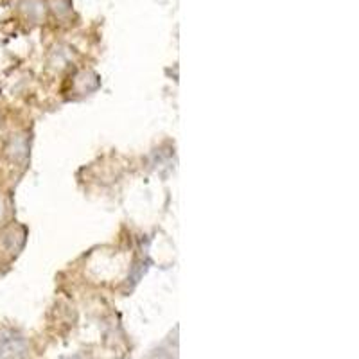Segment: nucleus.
Returning <instances> with one entry per match:
<instances>
[{"mask_svg": "<svg viewBox=\"0 0 359 359\" xmlns=\"http://www.w3.org/2000/svg\"><path fill=\"white\" fill-rule=\"evenodd\" d=\"M11 219V200L4 191H0V226H6Z\"/></svg>", "mask_w": 359, "mask_h": 359, "instance_id": "6", "label": "nucleus"}, {"mask_svg": "<svg viewBox=\"0 0 359 359\" xmlns=\"http://www.w3.org/2000/svg\"><path fill=\"white\" fill-rule=\"evenodd\" d=\"M22 13L29 22H41V18H45V4L43 0H24L20 4Z\"/></svg>", "mask_w": 359, "mask_h": 359, "instance_id": "5", "label": "nucleus"}, {"mask_svg": "<svg viewBox=\"0 0 359 359\" xmlns=\"http://www.w3.org/2000/svg\"><path fill=\"white\" fill-rule=\"evenodd\" d=\"M25 237H27V232L20 224L4 226V230L0 232V253L9 259L17 257L24 248Z\"/></svg>", "mask_w": 359, "mask_h": 359, "instance_id": "3", "label": "nucleus"}, {"mask_svg": "<svg viewBox=\"0 0 359 359\" xmlns=\"http://www.w3.org/2000/svg\"><path fill=\"white\" fill-rule=\"evenodd\" d=\"M27 351V339L20 332L0 329V359H24Z\"/></svg>", "mask_w": 359, "mask_h": 359, "instance_id": "1", "label": "nucleus"}, {"mask_svg": "<svg viewBox=\"0 0 359 359\" xmlns=\"http://www.w3.org/2000/svg\"><path fill=\"white\" fill-rule=\"evenodd\" d=\"M6 158L11 163L17 165H25L31 155V135L25 131H17V133L9 135L4 146Z\"/></svg>", "mask_w": 359, "mask_h": 359, "instance_id": "2", "label": "nucleus"}, {"mask_svg": "<svg viewBox=\"0 0 359 359\" xmlns=\"http://www.w3.org/2000/svg\"><path fill=\"white\" fill-rule=\"evenodd\" d=\"M69 359H83V358H69Z\"/></svg>", "mask_w": 359, "mask_h": 359, "instance_id": "7", "label": "nucleus"}, {"mask_svg": "<svg viewBox=\"0 0 359 359\" xmlns=\"http://www.w3.org/2000/svg\"><path fill=\"white\" fill-rule=\"evenodd\" d=\"M97 86L99 78L94 72H90V70H81V72H78L72 81L74 92L79 95H88L90 92H94Z\"/></svg>", "mask_w": 359, "mask_h": 359, "instance_id": "4", "label": "nucleus"}]
</instances>
